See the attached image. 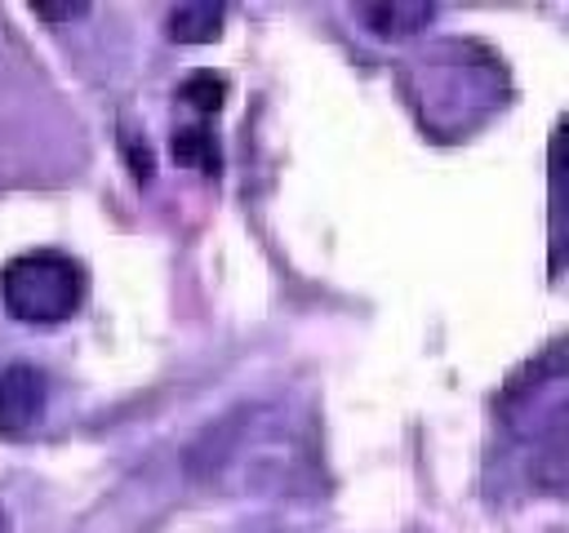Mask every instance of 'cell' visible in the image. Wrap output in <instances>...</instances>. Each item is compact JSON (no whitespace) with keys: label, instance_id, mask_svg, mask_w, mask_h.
<instances>
[{"label":"cell","instance_id":"cell-1","mask_svg":"<svg viewBox=\"0 0 569 533\" xmlns=\"http://www.w3.org/2000/svg\"><path fill=\"white\" fill-rule=\"evenodd\" d=\"M84 289H89L84 266L67 253H53V249L18 253L0 271V302L22 324H62V320H71L84 302Z\"/></svg>","mask_w":569,"mask_h":533},{"label":"cell","instance_id":"cell-6","mask_svg":"<svg viewBox=\"0 0 569 533\" xmlns=\"http://www.w3.org/2000/svg\"><path fill=\"white\" fill-rule=\"evenodd\" d=\"M178 98H182L187 107H196V111H218L222 98H227V80H218L213 71H196V76L178 89Z\"/></svg>","mask_w":569,"mask_h":533},{"label":"cell","instance_id":"cell-4","mask_svg":"<svg viewBox=\"0 0 569 533\" xmlns=\"http://www.w3.org/2000/svg\"><path fill=\"white\" fill-rule=\"evenodd\" d=\"M360 18H365L378 36L400 40V36H409V31L427 27V22L436 18V9H431V4H365V9H360Z\"/></svg>","mask_w":569,"mask_h":533},{"label":"cell","instance_id":"cell-7","mask_svg":"<svg viewBox=\"0 0 569 533\" xmlns=\"http://www.w3.org/2000/svg\"><path fill=\"white\" fill-rule=\"evenodd\" d=\"M31 13H36V18H44V22H62V18H80V13H84V4H67V9H40V4H36Z\"/></svg>","mask_w":569,"mask_h":533},{"label":"cell","instance_id":"cell-5","mask_svg":"<svg viewBox=\"0 0 569 533\" xmlns=\"http://www.w3.org/2000/svg\"><path fill=\"white\" fill-rule=\"evenodd\" d=\"M169 151H173V160L178 164H187V169H204V173H218V142H213V133L204 129V124H191V129H178L173 138H169Z\"/></svg>","mask_w":569,"mask_h":533},{"label":"cell","instance_id":"cell-3","mask_svg":"<svg viewBox=\"0 0 569 533\" xmlns=\"http://www.w3.org/2000/svg\"><path fill=\"white\" fill-rule=\"evenodd\" d=\"M222 18L227 9L213 4V0H191V4H178L169 18H164V31L169 40H182V44H204L222 31Z\"/></svg>","mask_w":569,"mask_h":533},{"label":"cell","instance_id":"cell-2","mask_svg":"<svg viewBox=\"0 0 569 533\" xmlns=\"http://www.w3.org/2000/svg\"><path fill=\"white\" fill-rule=\"evenodd\" d=\"M49 400V382L36 364H4L0 369V435H22L40 422Z\"/></svg>","mask_w":569,"mask_h":533},{"label":"cell","instance_id":"cell-8","mask_svg":"<svg viewBox=\"0 0 569 533\" xmlns=\"http://www.w3.org/2000/svg\"><path fill=\"white\" fill-rule=\"evenodd\" d=\"M0 533H13V524H9V511L0 506Z\"/></svg>","mask_w":569,"mask_h":533}]
</instances>
